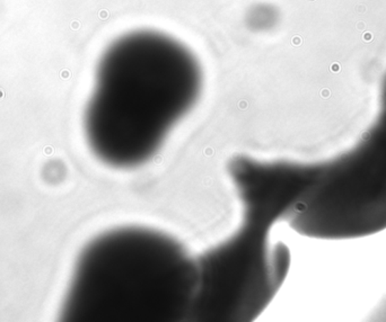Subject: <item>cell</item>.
Here are the masks:
<instances>
[{
    "mask_svg": "<svg viewBox=\"0 0 386 322\" xmlns=\"http://www.w3.org/2000/svg\"><path fill=\"white\" fill-rule=\"evenodd\" d=\"M368 318L375 321H386V293L381 301L374 306Z\"/></svg>",
    "mask_w": 386,
    "mask_h": 322,
    "instance_id": "5b68a950",
    "label": "cell"
},
{
    "mask_svg": "<svg viewBox=\"0 0 386 322\" xmlns=\"http://www.w3.org/2000/svg\"><path fill=\"white\" fill-rule=\"evenodd\" d=\"M198 265L161 231L117 227L79 256L63 306L68 321H160L190 314Z\"/></svg>",
    "mask_w": 386,
    "mask_h": 322,
    "instance_id": "7a4b0ae2",
    "label": "cell"
},
{
    "mask_svg": "<svg viewBox=\"0 0 386 322\" xmlns=\"http://www.w3.org/2000/svg\"><path fill=\"white\" fill-rule=\"evenodd\" d=\"M202 88V67L184 44L152 30L120 36L98 63L86 109L90 149L115 168L144 165L196 105Z\"/></svg>",
    "mask_w": 386,
    "mask_h": 322,
    "instance_id": "6da1fadb",
    "label": "cell"
},
{
    "mask_svg": "<svg viewBox=\"0 0 386 322\" xmlns=\"http://www.w3.org/2000/svg\"><path fill=\"white\" fill-rule=\"evenodd\" d=\"M270 229L244 220L234 236L202 254L190 317L248 321L264 311L291 263L285 245L270 244Z\"/></svg>",
    "mask_w": 386,
    "mask_h": 322,
    "instance_id": "277c9868",
    "label": "cell"
},
{
    "mask_svg": "<svg viewBox=\"0 0 386 322\" xmlns=\"http://www.w3.org/2000/svg\"><path fill=\"white\" fill-rule=\"evenodd\" d=\"M310 238L345 240L386 229V73L375 117L348 149L302 163V188L286 218Z\"/></svg>",
    "mask_w": 386,
    "mask_h": 322,
    "instance_id": "3957f363",
    "label": "cell"
}]
</instances>
